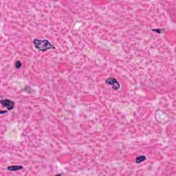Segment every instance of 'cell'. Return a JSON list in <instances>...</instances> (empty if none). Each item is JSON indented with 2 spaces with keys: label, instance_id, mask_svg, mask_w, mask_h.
<instances>
[{
  "label": "cell",
  "instance_id": "1",
  "mask_svg": "<svg viewBox=\"0 0 176 176\" xmlns=\"http://www.w3.org/2000/svg\"><path fill=\"white\" fill-rule=\"evenodd\" d=\"M33 44L34 48L39 51L45 52L48 50H56L55 46H53L48 39L41 40L38 39H34L33 40Z\"/></svg>",
  "mask_w": 176,
  "mask_h": 176
},
{
  "label": "cell",
  "instance_id": "2",
  "mask_svg": "<svg viewBox=\"0 0 176 176\" xmlns=\"http://www.w3.org/2000/svg\"><path fill=\"white\" fill-rule=\"evenodd\" d=\"M105 83L107 85H111L112 88H113L114 90H118L119 89V88H120V85L118 83L117 80L114 78H108L105 80Z\"/></svg>",
  "mask_w": 176,
  "mask_h": 176
},
{
  "label": "cell",
  "instance_id": "3",
  "mask_svg": "<svg viewBox=\"0 0 176 176\" xmlns=\"http://www.w3.org/2000/svg\"><path fill=\"white\" fill-rule=\"evenodd\" d=\"M1 104L3 107H6L8 111L12 110L14 108L15 103L13 101H10L9 99H1Z\"/></svg>",
  "mask_w": 176,
  "mask_h": 176
},
{
  "label": "cell",
  "instance_id": "4",
  "mask_svg": "<svg viewBox=\"0 0 176 176\" xmlns=\"http://www.w3.org/2000/svg\"><path fill=\"white\" fill-rule=\"evenodd\" d=\"M7 169H8V171H17L23 169V167L21 165H12V166L8 167Z\"/></svg>",
  "mask_w": 176,
  "mask_h": 176
},
{
  "label": "cell",
  "instance_id": "5",
  "mask_svg": "<svg viewBox=\"0 0 176 176\" xmlns=\"http://www.w3.org/2000/svg\"><path fill=\"white\" fill-rule=\"evenodd\" d=\"M147 160V157L144 156V155H139L136 158V163H140V162H143L144 161H146Z\"/></svg>",
  "mask_w": 176,
  "mask_h": 176
},
{
  "label": "cell",
  "instance_id": "6",
  "mask_svg": "<svg viewBox=\"0 0 176 176\" xmlns=\"http://www.w3.org/2000/svg\"><path fill=\"white\" fill-rule=\"evenodd\" d=\"M21 66H22V63H21V61H17L16 63H15V67L17 69H19V68H21Z\"/></svg>",
  "mask_w": 176,
  "mask_h": 176
},
{
  "label": "cell",
  "instance_id": "7",
  "mask_svg": "<svg viewBox=\"0 0 176 176\" xmlns=\"http://www.w3.org/2000/svg\"><path fill=\"white\" fill-rule=\"evenodd\" d=\"M165 30V29H160V28H157V29H153V31H154L155 32H157L158 34H162L163 32Z\"/></svg>",
  "mask_w": 176,
  "mask_h": 176
},
{
  "label": "cell",
  "instance_id": "8",
  "mask_svg": "<svg viewBox=\"0 0 176 176\" xmlns=\"http://www.w3.org/2000/svg\"><path fill=\"white\" fill-rule=\"evenodd\" d=\"M6 112H8V110H5V111L1 110V111H0V113H1V114H3V113H6Z\"/></svg>",
  "mask_w": 176,
  "mask_h": 176
}]
</instances>
